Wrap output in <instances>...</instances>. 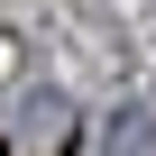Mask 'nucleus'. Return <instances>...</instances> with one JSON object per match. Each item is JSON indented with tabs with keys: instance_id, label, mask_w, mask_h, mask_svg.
<instances>
[{
	"instance_id": "nucleus-2",
	"label": "nucleus",
	"mask_w": 156,
	"mask_h": 156,
	"mask_svg": "<svg viewBox=\"0 0 156 156\" xmlns=\"http://www.w3.org/2000/svg\"><path fill=\"white\" fill-rule=\"evenodd\" d=\"M101 156H156V92H147V101H129V110L110 119Z\"/></svg>"
},
{
	"instance_id": "nucleus-1",
	"label": "nucleus",
	"mask_w": 156,
	"mask_h": 156,
	"mask_svg": "<svg viewBox=\"0 0 156 156\" xmlns=\"http://www.w3.org/2000/svg\"><path fill=\"white\" fill-rule=\"evenodd\" d=\"M9 129H19L28 147L64 156V147H73V101H64L55 83H28V92H19V110H9Z\"/></svg>"
}]
</instances>
